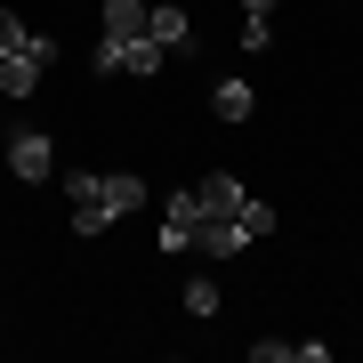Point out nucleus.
<instances>
[{"label": "nucleus", "mask_w": 363, "mask_h": 363, "mask_svg": "<svg viewBox=\"0 0 363 363\" xmlns=\"http://www.w3.org/2000/svg\"><path fill=\"white\" fill-rule=\"evenodd\" d=\"M162 57H169L162 40H97V73H138L145 81V73H162Z\"/></svg>", "instance_id": "nucleus-1"}, {"label": "nucleus", "mask_w": 363, "mask_h": 363, "mask_svg": "<svg viewBox=\"0 0 363 363\" xmlns=\"http://www.w3.org/2000/svg\"><path fill=\"white\" fill-rule=\"evenodd\" d=\"M9 169H16L25 186H40V178H49V169H57V154H49V130H16V138H9Z\"/></svg>", "instance_id": "nucleus-2"}, {"label": "nucleus", "mask_w": 363, "mask_h": 363, "mask_svg": "<svg viewBox=\"0 0 363 363\" xmlns=\"http://www.w3.org/2000/svg\"><path fill=\"white\" fill-rule=\"evenodd\" d=\"M194 226H202V202H194V186H186V194L162 202V250H186V242H194Z\"/></svg>", "instance_id": "nucleus-3"}, {"label": "nucleus", "mask_w": 363, "mask_h": 363, "mask_svg": "<svg viewBox=\"0 0 363 363\" xmlns=\"http://www.w3.org/2000/svg\"><path fill=\"white\" fill-rule=\"evenodd\" d=\"M242 194H250V186L234 178V169H210V178L194 186V202H202V218H234V210H242Z\"/></svg>", "instance_id": "nucleus-4"}, {"label": "nucleus", "mask_w": 363, "mask_h": 363, "mask_svg": "<svg viewBox=\"0 0 363 363\" xmlns=\"http://www.w3.org/2000/svg\"><path fill=\"white\" fill-rule=\"evenodd\" d=\"M97 16H105V40H145V0H97Z\"/></svg>", "instance_id": "nucleus-5"}, {"label": "nucleus", "mask_w": 363, "mask_h": 363, "mask_svg": "<svg viewBox=\"0 0 363 363\" xmlns=\"http://www.w3.org/2000/svg\"><path fill=\"white\" fill-rule=\"evenodd\" d=\"M194 242L210 250V259H242L250 234H242V218H202V226H194Z\"/></svg>", "instance_id": "nucleus-6"}, {"label": "nucleus", "mask_w": 363, "mask_h": 363, "mask_svg": "<svg viewBox=\"0 0 363 363\" xmlns=\"http://www.w3.org/2000/svg\"><path fill=\"white\" fill-rule=\"evenodd\" d=\"M145 40H162V49H186V40H194V16H186V9H154V16H145Z\"/></svg>", "instance_id": "nucleus-7"}, {"label": "nucleus", "mask_w": 363, "mask_h": 363, "mask_svg": "<svg viewBox=\"0 0 363 363\" xmlns=\"http://www.w3.org/2000/svg\"><path fill=\"white\" fill-rule=\"evenodd\" d=\"M250 105H259L250 81H218V89H210V113H218V121H250Z\"/></svg>", "instance_id": "nucleus-8"}, {"label": "nucleus", "mask_w": 363, "mask_h": 363, "mask_svg": "<svg viewBox=\"0 0 363 363\" xmlns=\"http://www.w3.org/2000/svg\"><path fill=\"white\" fill-rule=\"evenodd\" d=\"M105 210H113V218H121V210H145V178H138V169L105 178Z\"/></svg>", "instance_id": "nucleus-9"}, {"label": "nucleus", "mask_w": 363, "mask_h": 363, "mask_svg": "<svg viewBox=\"0 0 363 363\" xmlns=\"http://www.w3.org/2000/svg\"><path fill=\"white\" fill-rule=\"evenodd\" d=\"M234 218H242V234H250V242H267V234H274V210H267L259 194H242V210H234Z\"/></svg>", "instance_id": "nucleus-10"}, {"label": "nucleus", "mask_w": 363, "mask_h": 363, "mask_svg": "<svg viewBox=\"0 0 363 363\" xmlns=\"http://www.w3.org/2000/svg\"><path fill=\"white\" fill-rule=\"evenodd\" d=\"M105 226H113V210H105V194L73 202V234H105Z\"/></svg>", "instance_id": "nucleus-11"}, {"label": "nucleus", "mask_w": 363, "mask_h": 363, "mask_svg": "<svg viewBox=\"0 0 363 363\" xmlns=\"http://www.w3.org/2000/svg\"><path fill=\"white\" fill-rule=\"evenodd\" d=\"M186 315H218V283H210V274L186 283Z\"/></svg>", "instance_id": "nucleus-12"}, {"label": "nucleus", "mask_w": 363, "mask_h": 363, "mask_svg": "<svg viewBox=\"0 0 363 363\" xmlns=\"http://www.w3.org/2000/svg\"><path fill=\"white\" fill-rule=\"evenodd\" d=\"M25 40H33V25H25L16 9H0V57H9V49H25Z\"/></svg>", "instance_id": "nucleus-13"}, {"label": "nucleus", "mask_w": 363, "mask_h": 363, "mask_svg": "<svg viewBox=\"0 0 363 363\" xmlns=\"http://www.w3.org/2000/svg\"><path fill=\"white\" fill-rule=\"evenodd\" d=\"M267 40H274V25H267V16H242V49H250V57H259V49H267Z\"/></svg>", "instance_id": "nucleus-14"}, {"label": "nucleus", "mask_w": 363, "mask_h": 363, "mask_svg": "<svg viewBox=\"0 0 363 363\" xmlns=\"http://www.w3.org/2000/svg\"><path fill=\"white\" fill-rule=\"evenodd\" d=\"M242 16H274V0H242Z\"/></svg>", "instance_id": "nucleus-15"}]
</instances>
